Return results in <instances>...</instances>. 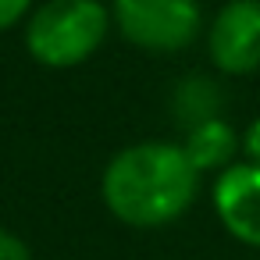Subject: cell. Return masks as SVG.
<instances>
[{
    "instance_id": "6da1fadb",
    "label": "cell",
    "mask_w": 260,
    "mask_h": 260,
    "mask_svg": "<svg viewBox=\"0 0 260 260\" xmlns=\"http://www.w3.org/2000/svg\"><path fill=\"white\" fill-rule=\"evenodd\" d=\"M200 192V171L178 143L150 139L118 150L104 175V207L128 228H164L178 221Z\"/></svg>"
},
{
    "instance_id": "7a4b0ae2",
    "label": "cell",
    "mask_w": 260,
    "mask_h": 260,
    "mask_svg": "<svg viewBox=\"0 0 260 260\" xmlns=\"http://www.w3.org/2000/svg\"><path fill=\"white\" fill-rule=\"evenodd\" d=\"M107 32L104 0H47L25 22V50L43 68H75L104 47Z\"/></svg>"
},
{
    "instance_id": "3957f363",
    "label": "cell",
    "mask_w": 260,
    "mask_h": 260,
    "mask_svg": "<svg viewBox=\"0 0 260 260\" xmlns=\"http://www.w3.org/2000/svg\"><path fill=\"white\" fill-rule=\"evenodd\" d=\"M118 32L146 54H178L196 43L200 0H111Z\"/></svg>"
},
{
    "instance_id": "277c9868",
    "label": "cell",
    "mask_w": 260,
    "mask_h": 260,
    "mask_svg": "<svg viewBox=\"0 0 260 260\" xmlns=\"http://www.w3.org/2000/svg\"><path fill=\"white\" fill-rule=\"evenodd\" d=\"M207 54L232 79L260 68V0H228L207 29Z\"/></svg>"
},
{
    "instance_id": "5b68a950",
    "label": "cell",
    "mask_w": 260,
    "mask_h": 260,
    "mask_svg": "<svg viewBox=\"0 0 260 260\" xmlns=\"http://www.w3.org/2000/svg\"><path fill=\"white\" fill-rule=\"evenodd\" d=\"M214 210L232 239L260 249V164L235 160L214 178Z\"/></svg>"
},
{
    "instance_id": "8992f818",
    "label": "cell",
    "mask_w": 260,
    "mask_h": 260,
    "mask_svg": "<svg viewBox=\"0 0 260 260\" xmlns=\"http://www.w3.org/2000/svg\"><path fill=\"white\" fill-rule=\"evenodd\" d=\"M189 164L196 171H224L228 164H235V153H239V136L228 121L214 118V121H203L196 128L185 132V143H182Z\"/></svg>"
},
{
    "instance_id": "52a82bcc",
    "label": "cell",
    "mask_w": 260,
    "mask_h": 260,
    "mask_svg": "<svg viewBox=\"0 0 260 260\" xmlns=\"http://www.w3.org/2000/svg\"><path fill=\"white\" fill-rule=\"evenodd\" d=\"M221 107V89L214 86V79L207 75H189L178 89H175V114L185 128H196L203 121H214Z\"/></svg>"
},
{
    "instance_id": "ba28073f",
    "label": "cell",
    "mask_w": 260,
    "mask_h": 260,
    "mask_svg": "<svg viewBox=\"0 0 260 260\" xmlns=\"http://www.w3.org/2000/svg\"><path fill=\"white\" fill-rule=\"evenodd\" d=\"M0 260H32V249L11 228H0Z\"/></svg>"
},
{
    "instance_id": "9c48e42d",
    "label": "cell",
    "mask_w": 260,
    "mask_h": 260,
    "mask_svg": "<svg viewBox=\"0 0 260 260\" xmlns=\"http://www.w3.org/2000/svg\"><path fill=\"white\" fill-rule=\"evenodd\" d=\"M29 8H32V0H0V32H8L18 22H25Z\"/></svg>"
},
{
    "instance_id": "30bf717a",
    "label": "cell",
    "mask_w": 260,
    "mask_h": 260,
    "mask_svg": "<svg viewBox=\"0 0 260 260\" xmlns=\"http://www.w3.org/2000/svg\"><path fill=\"white\" fill-rule=\"evenodd\" d=\"M246 150H249V160L260 164V121L249 128V139H246Z\"/></svg>"
}]
</instances>
